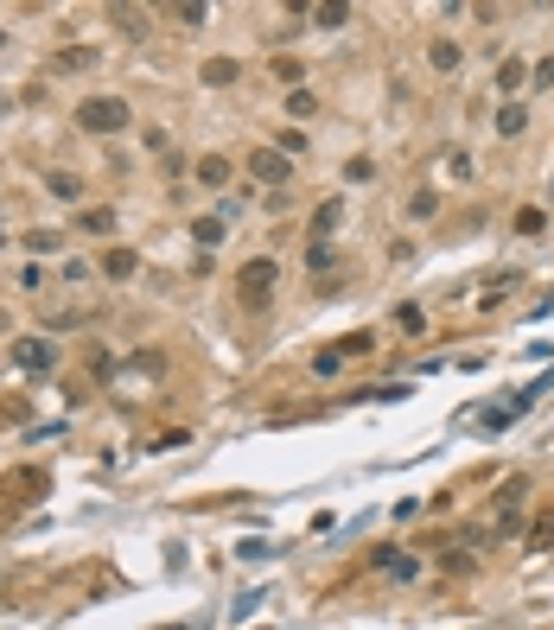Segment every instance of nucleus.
Listing matches in <instances>:
<instances>
[{"label":"nucleus","mask_w":554,"mask_h":630,"mask_svg":"<svg viewBox=\"0 0 554 630\" xmlns=\"http://www.w3.org/2000/svg\"><path fill=\"white\" fill-rule=\"evenodd\" d=\"M274 280H281L274 255H255V261H242V267H236V300H242V312H268Z\"/></svg>","instance_id":"f257e3e1"},{"label":"nucleus","mask_w":554,"mask_h":630,"mask_svg":"<svg viewBox=\"0 0 554 630\" xmlns=\"http://www.w3.org/2000/svg\"><path fill=\"white\" fill-rule=\"evenodd\" d=\"M77 127L84 134H121V127H134V109L121 96H90V102H77Z\"/></svg>","instance_id":"f03ea898"},{"label":"nucleus","mask_w":554,"mask_h":630,"mask_svg":"<svg viewBox=\"0 0 554 630\" xmlns=\"http://www.w3.org/2000/svg\"><path fill=\"white\" fill-rule=\"evenodd\" d=\"M523 503H529V477H504V490H497V529L504 535L523 529Z\"/></svg>","instance_id":"7ed1b4c3"},{"label":"nucleus","mask_w":554,"mask_h":630,"mask_svg":"<svg viewBox=\"0 0 554 630\" xmlns=\"http://www.w3.org/2000/svg\"><path fill=\"white\" fill-rule=\"evenodd\" d=\"M249 179H261V185H287V179H294V160L274 153V147H255V153H249Z\"/></svg>","instance_id":"20e7f679"},{"label":"nucleus","mask_w":554,"mask_h":630,"mask_svg":"<svg viewBox=\"0 0 554 630\" xmlns=\"http://www.w3.org/2000/svg\"><path fill=\"white\" fill-rule=\"evenodd\" d=\"M13 363H20V370H51L57 350H51L45 337H20V344H13Z\"/></svg>","instance_id":"39448f33"},{"label":"nucleus","mask_w":554,"mask_h":630,"mask_svg":"<svg viewBox=\"0 0 554 630\" xmlns=\"http://www.w3.org/2000/svg\"><path fill=\"white\" fill-rule=\"evenodd\" d=\"M338 223H344V197H325V204L312 210V223H306V230H312V242H331Z\"/></svg>","instance_id":"423d86ee"},{"label":"nucleus","mask_w":554,"mask_h":630,"mask_svg":"<svg viewBox=\"0 0 554 630\" xmlns=\"http://www.w3.org/2000/svg\"><path fill=\"white\" fill-rule=\"evenodd\" d=\"M198 185H204V191H224V185H230V160H224V153H204V160H198Z\"/></svg>","instance_id":"0eeeda50"},{"label":"nucleus","mask_w":554,"mask_h":630,"mask_svg":"<svg viewBox=\"0 0 554 630\" xmlns=\"http://www.w3.org/2000/svg\"><path fill=\"white\" fill-rule=\"evenodd\" d=\"M51 70H96V45H64V51H51Z\"/></svg>","instance_id":"6e6552de"},{"label":"nucleus","mask_w":554,"mask_h":630,"mask_svg":"<svg viewBox=\"0 0 554 630\" xmlns=\"http://www.w3.org/2000/svg\"><path fill=\"white\" fill-rule=\"evenodd\" d=\"M198 77H204V83H211V90H230V83L242 77V64H236V57H211V64H204V70H198Z\"/></svg>","instance_id":"1a4fd4ad"},{"label":"nucleus","mask_w":554,"mask_h":630,"mask_svg":"<svg viewBox=\"0 0 554 630\" xmlns=\"http://www.w3.org/2000/svg\"><path fill=\"white\" fill-rule=\"evenodd\" d=\"M102 274L109 280H134V274H141V255H134V249H109L102 255Z\"/></svg>","instance_id":"9d476101"},{"label":"nucleus","mask_w":554,"mask_h":630,"mask_svg":"<svg viewBox=\"0 0 554 630\" xmlns=\"http://www.w3.org/2000/svg\"><path fill=\"white\" fill-rule=\"evenodd\" d=\"M427 64H434V70H440V77H453V70H459V64H465V51H459V45H453V39H434V45H427Z\"/></svg>","instance_id":"9b49d317"},{"label":"nucleus","mask_w":554,"mask_h":630,"mask_svg":"<svg viewBox=\"0 0 554 630\" xmlns=\"http://www.w3.org/2000/svg\"><path fill=\"white\" fill-rule=\"evenodd\" d=\"M224 236H230V230H224V217H198V223H191V242H198L204 255H211V249H217Z\"/></svg>","instance_id":"f8f14e48"},{"label":"nucleus","mask_w":554,"mask_h":630,"mask_svg":"<svg viewBox=\"0 0 554 630\" xmlns=\"http://www.w3.org/2000/svg\"><path fill=\"white\" fill-rule=\"evenodd\" d=\"M523 83H529V70H523V57H504V64H497V96H516Z\"/></svg>","instance_id":"ddd939ff"},{"label":"nucleus","mask_w":554,"mask_h":630,"mask_svg":"<svg viewBox=\"0 0 554 630\" xmlns=\"http://www.w3.org/2000/svg\"><path fill=\"white\" fill-rule=\"evenodd\" d=\"M45 191L64 197V204H77V197H84V179H77V172H45Z\"/></svg>","instance_id":"4468645a"},{"label":"nucleus","mask_w":554,"mask_h":630,"mask_svg":"<svg viewBox=\"0 0 554 630\" xmlns=\"http://www.w3.org/2000/svg\"><path fill=\"white\" fill-rule=\"evenodd\" d=\"M510 230H516V236H541V230H548V210H541V204H523L516 217H510Z\"/></svg>","instance_id":"2eb2a0df"},{"label":"nucleus","mask_w":554,"mask_h":630,"mask_svg":"<svg viewBox=\"0 0 554 630\" xmlns=\"http://www.w3.org/2000/svg\"><path fill=\"white\" fill-rule=\"evenodd\" d=\"M77 230H90V236H109V230H115V210H109V204H96V210H77Z\"/></svg>","instance_id":"dca6fc26"},{"label":"nucleus","mask_w":554,"mask_h":630,"mask_svg":"<svg viewBox=\"0 0 554 630\" xmlns=\"http://www.w3.org/2000/svg\"><path fill=\"white\" fill-rule=\"evenodd\" d=\"M523 127H529V115H523V102H504V109H497V134H504V140H516Z\"/></svg>","instance_id":"f3484780"},{"label":"nucleus","mask_w":554,"mask_h":630,"mask_svg":"<svg viewBox=\"0 0 554 630\" xmlns=\"http://www.w3.org/2000/svg\"><path fill=\"white\" fill-rule=\"evenodd\" d=\"M179 26H204V20H211V7H204V0H179V7H166Z\"/></svg>","instance_id":"a211bd4d"},{"label":"nucleus","mask_w":554,"mask_h":630,"mask_svg":"<svg viewBox=\"0 0 554 630\" xmlns=\"http://www.w3.org/2000/svg\"><path fill=\"white\" fill-rule=\"evenodd\" d=\"M306 20H319V26H325V32H338V26H344V20H351V7H338V0H325V7H312V13H306Z\"/></svg>","instance_id":"6ab92c4d"},{"label":"nucleus","mask_w":554,"mask_h":630,"mask_svg":"<svg viewBox=\"0 0 554 630\" xmlns=\"http://www.w3.org/2000/svg\"><path fill=\"white\" fill-rule=\"evenodd\" d=\"M274 153H287V160L306 153V134H300V127H281V134H274Z\"/></svg>","instance_id":"aec40b11"},{"label":"nucleus","mask_w":554,"mask_h":630,"mask_svg":"<svg viewBox=\"0 0 554 630\" xmlns=\"http://www.w3.org/2000/svg\"><path fill=\"white\" fill-rule=\"evenodd\" d=\"M434 210H440V191H434V185L408 197V217H434Z\"/></svg>","instance_id":"412c9836"},{"label":"nucleus","mask_w":554,"mask_h":630,"mask_svg":"<svg viewBox=\"0 0 554 630\" xmlns=\"http://www.w3.org/2000/svg\"><path fill=\"white\" fill-rule=\"evenodd\" d=\"M26 249H32V255H57V249H64V236H57V230H32V236H26Z\"/></svg>","instance_id":"4be33fe9"},{"label":"nucleus","mask_w":554,"mask_h":630,"mask_svg":"<svg viewBox=\"0 0 554 630\" xmlns=\"http://www.w3.org/2000/svg\"><path fill=\"white\" fill-rule=\"evenodd\" d=\"M510 293H516V274H497V287H484L478 306H497V300H510Z\"/></svg>","instance_id":"5701e85b"},{"label":"nucleus","mask_w":554,"mask_h":630,"mask_svg":"<svg viewBox=\"0 0 554 630\" xmlns=\"http://www.w3.org/2000/svg\"><path fill=\"white\" fill-rule=\"evenodd\" d=\"M395 325H401V337H421V306H395Z\"/></svg>","instance_id":"b1692460"},{"label":"nucleus","mask_w":554,"mask_h":630,"mask_svg":"<svg viewBox=\"0 0 554 630\" xmlns=\"http://www.w3.org/2000/svg\"><path fill=\"white\" fill-rule=\"evenodd\" d=\"M274 77H281V83H287V90H300V77H306V70H300V64H294V57H274Z\"/></svg>","instance_id":"393cba45"},{"label":"nucleus","mask_w":554,"mask_h":630,"mask_svg":"<svg viewBox=\"0 0 554 630\" xmlns=\"http://www.w3.org/2000/svg\"><path fill=\"white\" fill-rule=\"evenodd\" d=\"M529 541H535V547H554V510L535 516V535H529Z\"/></svg>","instance_id":"a878e982"},{"label":"nucleus","mask_w":554,"mask_h":630,"mask_svg":"<svg viewBox=\"0 0 554 630\" xmlns=\"http://www.w3.org/2000/svg\"><path fill=\"white\" fill-rule=\"evenodd\" d=\"M287 109H294V115H312L319 96H312V90H287Z\"/></svg>","instance_id":"bb28decb"},{"label":"nucleus","mask_w":554,"mask_h":630,"mask_svg":"<svg viewBox=\"0 0 554 630\" xmlns=\"http://www.w3.org/2000/svg\"><path fill=\"white\" fill-rule=\"evenodd\" d=\"M338 363H344L338 350H319V357H312V376H338Z\"/></svg>","instance_id":"cd10ccee"},{"label":"nucleus","mask_w":554,"mask_h":630,"mask_svg":"<svg viewBox=\"0 0 554 630\" xmlns=\"http://www.w3.org/2000/svg\"><path fill=\"white\" fill-rule=\"evenodd\" d=\"M370 344H376V337H344V344H338V357H370Z\"/></svg>","instance_id":"c85d7f7f"},{"label":"nucleus","mask_w":554,"mask_h":630,"mask_svg":"<svg viewBox=\"0 0 554 630\" xmlns=\"http://www.w3.org/2000/svg\"><path fill=\"white\" fill-rule=\"evenodd\" d=\"M408 580H421V560H408V554H401V560H395V586H408Z\"/></svg>","instance_id":"c756f323"},{"label":"nucleus","mask_w":554,"mask_h":630,"mask_svg":"<svg viewBox=\"0 0 554 630\" xmlns=\"http://www.w3.org/2000/svg\"><path fill=\"white\" fill-rule=\"evenodd\" d=\"M395 560H401V547H376V554H370V567H383V573H395Z\"/></svg>","instance_id":"7c9ffc66"},{"label":"nucleus","mask_w":554,"mask_h":630,"mask_svg":"<svg viewBox=\"0 0 554 630\" xmlns=\"http://www.w3.org/2000/svg\"><path fill=\"white\" fill-rule=\"evenodd\" d=\"M529 83H541V90L554 83V57H541V64H535V77H529Z\"/></svg>","instance_id":"2f4dec72"},{"label":"nucleus","mask_w":554,"mask_h":630,"mask_svg":"<svg viewBox=\"0 0 554 630\" xmlns=\"http://www.w3.org/2000/svg\"><path fill=\"white\" fill-rule=\"evenodd\" d=\"M0 115H7V96H0Z\"/></svg>","instance_id":"473e14b6"}]
</instances>
